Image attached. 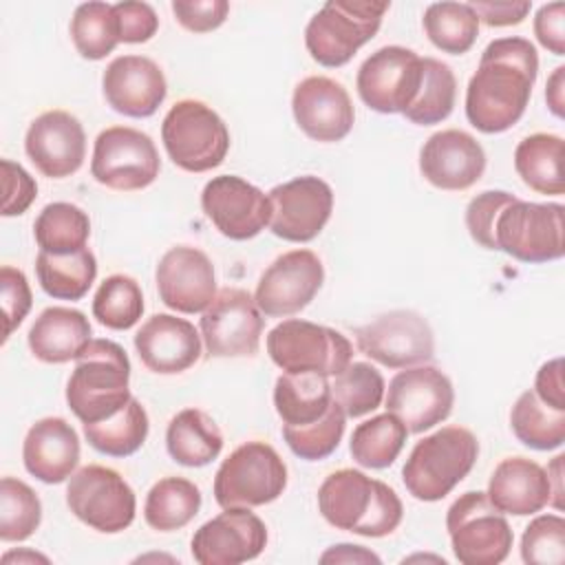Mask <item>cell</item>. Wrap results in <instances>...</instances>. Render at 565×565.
Returning a JSON list of instances; mask_svg holds the SVG:
<instances>
[{"label": "cell", "mask_w": 565, "mask_h": 565, "mask_svg": "<svg viewBox=\"0 0 565 565\" xmlns=\"http://www.w3.org/2000/svg\"><path fill=\"white\" fill-rule=\"evenodd\" d=\"M539 73V55L525 38L492 40L466 88V117L486 135L512 128L525 113Z\"/></svg>", "instance_id": "1"}, {"label": "cell", "mask_w": 565, "mask_h": 565, "mask_svg": "<svg viewBox=\"0 0 565 565\" xmlns=\"http://www.w3.org/2000/svg\"><path fill=\"white\" fill-rule=\"evenodd\" d=\"M318 510L335 530L380 539L397 530L404 516L397 492L360 470L331 472L318 488Z\"/></svg>", "instance_id": "2"}, {"label": "cell", "mask_w": 565, "mask_h": 565, "mask_svg": "<svg viewBox=\"0 0 565 565\" xmlns=\"http://www.w3.org/2000/svg\"><path fill=\"white\" fill-rule=\"evenodd\" d=\"M130 360L106 338L90 340L75 360L66 384V404L82 424L102 422L130 402Z\"/></svg>", "instance_id": "3"}, {"label": "cell", "mask_w": 565, "mask_h": 565, "mask_svg": "<svg viewBox=\"0 0 565 565\" xmlns=\"http://www.w3.org/2000/svg\"><path fill=\"white\" fill-rule=\"evenodd\" d=\"M479 455V441L463 426H444L419 439L404 468L402 481L417 501H439L468 477Z\"/></svg>", "instance_id": "4"}, {"label": "cell", "mask_w": 565, "mask_h": 565, "mask_svg": "<svg viewBox=\"0 0 565 565\" xmlns=\"http://www.w3.org/2000/svg\"><path fill=\"white\" fill-rule=\"evenodd\" d=\"M391 2L382 0H329L309 20L305 46L309 55L327 66H344L360 46L375 38Z\"/></svg>", "instance_id": "5"}, {"label": "cell", "mask_w": 565, "mask_h": 565, "mask_svg": "<svg viewBox=\"0 0 565 565\" xmlns=\"http://www.w3.org/2000/svg\"><path fill=\"white\" fill-rule=\"evenodd\" d=\"M161 141L177 168L207 172L223 163L230 150V130L207 104L181 99L163 117Z\"/></svg>", "instance_id": "6"}, {"label": "cell", "mask_w": 565, "mask_h": 565, "mask_svg": "<svg viewBox=\"0 0 565 565\" xmlns=\"http://www.w3.org/2000/svg\"><path fill=\"white\" fill-rule=\"evenodd\" d=\"M287 486V466L265 441H245L230 452L214 475L221 508H258L276 501Z\"/></svg>", "instance_id": "7"}, {"label": "cell", "mask_w": 565, "mask_h": 565, "mask_svg": "<svg viewBox=\"0 0 565 565\" xmlns=\"http://www.w3.org/2000/svg\"><path fill=\"white\" fill-rule=\"evenodd\" d=\"M267 353L285 373L335 377L353 362V347L340 331L300 318L278 322L267 333Z\"/></svg>", "instance_id": "8"}, {"label": "cell", "mask_w": 565, "mask_h": 565, "mask_svg": "<svg viewBox=\"0 0 565 565\" xmlns=\"http://www.w3.org/2000/svg\"><path fill=\"white\" fill-rule=\"evenodd\" d=\"M452 554L463 565H499L512 550V527L486 492H463L446 512Z\"/></svg>", "instance_id": "9"}, {"label": "cell", "mask_w": 565, "mask_h": 565, "mask_svg": "<svg viewBox=\"0 0 565 565\" xmlns=\"http://www.w3.org/2000/svg\"><path fill=\"white\" fill-rule=\"evenodd\" d=\"M563 212L565 207L561 203H532L516 196L497 218V249L521 263H547L563 258Z\"/></svg>", "instance_id": "10"}, {"label": "cell", "mask_w": 565, "mask_h": 565, "mask_svg": "<svg viewBox=\"0 0 565 565\" xmlns=\"http://www.w3.org/2000/svg\"><path fill=\"white\" fill-rule=\"evenodd\" d=\"M66 505L82 523L104 534L124 532L137 512V499L128 481L117 470L99 463H88L71 475Z\"/></svg>", "instance_id": "11"}, {"label": "cell", "mask_w": 565, "mask_h": 565, "mask_svg": "<svg viewBox=\"0 0 565 565\" xmlns=\"http://www.w3.org/2000/svg\"><path fill=\"white\" fill-rule=\"evenodd\" d=\"M159 170L161 159L150 135L130 126H110L97 135L90 159L97 183L119 192L143 190L154 183Z\"/></svg>", "instance_id": "12"}, {"label": "cell", "mask_w": 565, "mask_h": 565, "mask_svg": "<svg viewBox=\"0 0 565 565\" xmlns=\"http://www.w3.org/2000/svg\"><path fill=\"white\" fill-rule=\"evenodd\" d=\"M358 349L388 369L424 364L435 353V338L428 320L411 309H395L355 329Z\"/></svg>", "instance_id": "13"}, {"label": "cell", "mask_w": 565, "mask_h": 565, "mask_svg": "<svg viewBox=\"0 0 565 565\" xmlns=\"http://www.w3.org/2000/svg\"><path fill=\"white\" fill-rule=\"evenodd\" d=\"M422 84V57L404 46H382L358 68L360 99L377 113H404Z\"/></svg>", "instance_id": "14"}, {"label": "cell", "mask_w": 565, "mask_h": 565, "mask_svg": "<svg viewBox=\"0 0 565 565\" xmlns=\"http://www.w3.org/2000/svg\"><path fill=\"white\" fill-rule=\"evenodd\" d=\"M263 335V318L249 291L221 289L201 316V338L212 358L256 355Z\"/></svg>", "instance_id": "15"}, {"label": "cell", "mask_w": 565, "mask_h": 565, "mask_svg": "<svg viewBox=\"0 0 565 565\" xmlns=\"http://www.w3.org/2000/svg\"><path fill=\"white\" fill-rule=\"evenodd\" d=\"M452 404V382L437 366H406L388 382L386 413H393L408 433H424L441 424Z\"/></svg>", "instance_id": "16"}, {"label": "cell", "mask_w": 565, "mask_h": 565, "mask_svg": "<svg viewBox=\"0 0 565 565\" xmlns=\"http://www.w3.org/2000/svg\"><path fill=\"white\" fill-rule=\"evenodd\" d=\"M269 230L289 243H309L327 225L333 212V190L313 174L296 177L269 190Z\"/></svg>", "instance_id": "17"}, {"label": "cell", "mask_w": 565, "mask_h": 565, "mask_svg": "<svg viewBox=\"0 0 565 565\" xmlns=\"http://www.w3.org/2000/svg\"><path fill=\"white\" fill-rule=\"evenodd\" d=\"M201 207L212 225L232 241L258 236L271 216L269 196L236 174H221L205 183Z\"/></svg>", "instance_id": "18"}, {"label": "cell", "mask_w": 565, "mask_h": 565, "mask_svg": "<svg viewBox=\"0 0 565 565\" xmlns=\"http://www.w3.org/2000/svg\"><path fill=\"white\" fill-rule=\"evenodd\" d=\"M324 280L322 260L311 249L280 254L260 276L254 300L269 318H282L305 309Z\"/></svg>", "instance_id": "19"}, {"label": "cell", "mask_w": 565, "mask_h": 565, "mask_svg": "<svg viewBox=\"0 0 565 565\" xmlns=\"http://www.w3.org/2000/svg\"><path fill=\"white\" fill-rule=\"evenodd\" d=\"M267 545V527L249 508H223L192 536V558L201 565H238L254 561Z\"/></svg>", "instance_id": "20"}, {"label": "cell", "mask_w": 565, "mask_h": 565, "mask_svg": "<svg viewBox=\"0 0 565 565\" xmlns=\"http://www.w3.org/2000/svg\"><path fill=\"white\" fill-rule=\"evenodd\" d=\"M154 280L161 302L179 313H201L216 296L212 260L190 245L170 247L157 265Z\"/></svg>", "instance_id": "21"}, {"label": "cell", "mask_w": 565, "mask_h": 565, "mask_svg": "<svg viewBox=\"0 0 565 565\" xmlns=\"http://www.w3.org/2000/svg\"><path fill=\"white\" fill-rule=\"evenodd\" d=\"M291 110L298 128L309 139L322 143L344 139L355 121L347 88L324 75H309L296 84Z\"/></svg>", "instance_id": "22"}, {"label": "cell", "mask_w": 565, "mask_h": 565, "mask_svg": "<svg viewBox=\"0 0 565 565\" xmlns=\"http://www.w3.org/2000/svg\"><path fill=\"white\" fill-rule=\"evenodd\" d=\"M24 150L44 177L64 179L82 168L86 159V135L75 115L46 110L31 121Z\"/></svg>", "instance_id": "23"}, {"label": "cell", "mask_w": 565, "mask_h": 565, "mask_svg": "<svg viewBox=\"0 0 565 565\" xmlns=\"http://www.w3.org/2000/svg\"><path fill=\"white\" fill-rule=\"evenodd\" d=\"M419 170L430 185L461 192L483 177L486 152L481 143L463 130H439L422 146Z\"/></svg>", "instance_id": "24"}, {"label": "cell", "mask_w": 565, "mask_h": 565, "mask_svg": "<svg viewBox=\"0 0 565 565\" xmlns=\"http://www.w3.org/2000/svg\"><path fill=\"white\" fill-rule=\"evenodd\" d=\"M108 106L126 117H150L163 104L168 84L159 64L143 55L115 57L102 77Z\"/></svg>", "instance_id": "25"}, {"label": "cell", "mask_w": 565, "mask_h": 565, "mask_svg": "<svg viewBox=\"0 0 565 565\" xmlns=\"http://www.w3.org/2000/svg\"><path fill=\"white\" fill-rule=\"evenodd\" d=\"M135 349L148 371L174 375L199 362L201 335L185 318L154 313L135 333Z\"/></svg>", "instance_id": "26"}, {"label": "cell", "mask_w": 565, "mask_h": 565, "mask_svg": "<svg viewBox=\"0 0 565 565\" xmlns=\"http://www.w3.org/2000/svg\"><path fill=\"white\" fill-rule=\"evenodd\" d=\"M22 461L42 483L66 481L79 463V437L62 417L38 419L24 437Z\"/></svg>", "instance_id": "27"}, {"label": "cell", "mask_w": 565, "mask_h": 565, "mask_svg": "<svg viewBox=\"0 0 565 565\" xmlns=\"http://www.w3.org/2000/svg\"><path fill=\"white\" fill-rule=\"evenodd\" d=\"M488 499L503 514L527 516L541 512L552 499V486L547 470L527 457L503 459L490 481Z\"/></svg>", "instance_id": "28"}, {"label": "cell", "mask_w": 565, "mask_h": 565, "mask_svg": "<svg viewBox=\"0 0 565 565\" xmlns=\"http://www.w3.org/2000/svg\"><path fill=\"white\" fill-rule=\"evenodd\" d=\"M88 318L79 309L46 307L29 329L31 353L46 364H64L77 360L93 340Z\"/></svg>", "instance_id": "29"}, {"label": "cell", "mask_w": 565, "mask_h": 565, "mask_svg": "<svg viewBox=\"0 0 565 565\" xmlns=\"http://www.w3.org/2000/svg\"><path fill=\"white\" fill-rule=\"evenodd\" d=\"M166 448L177 463L201 468L221 455L223 433L207 413L183 408L168 424Z\"/></svg>", "instance_id": "30"}, {"label": "cell", "mask_w": 565, "mask_h": 565, "mask_svg": "<svg viewBox=\"0 0 565 565\" xmlns=\"http://www.w3.org/2000/svg\"><path fill=\"white\" fill-rule=\"evenodd\" d=\"M333 404L331 384L318 373H282L274 386V406L285 426H307Z\"/></svg>", "instance_id": "31"}, {"label": "cell", "mask_w": 565, "mask_h": 565, "mask_svg": "<svg viewBox=\"0 0 565 565\" xmlns=\"http://www.w3.org/2000/svg\"><path fill=\"white\" fill-rule=\"evenodd\" d=\"M514 170L530 190L561 196L565 192L563 139L550 132L527 135L514 150Z\"/></svg>", "instance_id": "32"}, {"label": "cell", "mask_w": 565, "mask_h": 565, "mask_svg": "<svg viewBox=\"0 0 565 565\" xmlns=\"http://www.w3.org/2000/svg\"><path fill=\"white\" fill-rule=\"evenodd\" d=\"M35 276L40 287L57 300H79L88 294L97 276L95 254L84 247L73 254L38 252Z\"/></svg>", "instance_id": "33"}, {"label": "cell", "mask_w": 565, "mask_h": 565, "mask_svg": "<svg viewBox=\"0 0 565 565\" xmlns=\"http://www.w3.org/2000/svg\"><path fill=\"white\" fill-rule=\"evenodd\" d=\"M201 508V490L183 477H163L146 494L143 519L157 532L185 527Z\"/></svg>", "instance_id": "34"}, {"label": "cell", "mask_w": 565, "mask_h": 565, "mask_svg": "<svg viewBox=\"0 0 565 565\" xmlns=\"http://www.w3.org/2000/svg\"><path fill=\"white\" fill-rule=\"evenodd\" d=\"M148 428L146 408L139 399L130 397V402L115 415L95 424H84V437L102 455L128 457L143 446Z\"/></svg>", "instance_id": "35"}, {"label": "cell", "mask_w": 565, "mask_h": 565, "mask_svg": "<svg viewBox=\"0 0 565 565\" xmlns=\"http://www.w3.org/2000/svg\"><path fill=\"white\" fill-rule=\"evenodd\" d=\"M510 426L516 439L532 450H554L565 441V411L541 402L534 391H523L516 397Z\"/></svg>", "instance_id": "36"}, {"label": "cell", "mask_w": 565, "mask_h": 565, "mask_svg": "<svg viewBox=\"0 0 565 565\" xmlns=\"http://www.w3.org/2000/svg\"><path fill=\"white\" fill-rule=\"evenodd\" d=\"M33 236L40 252L49 254H73L86 247L90 236L88 214L64 201H55L42 207L33 223Z\"/></svg>", "instance_id": "37"}, {"label": "cell", "mask_w": 565, "mask_h": 565, "mask_svg": "<svg viewBox=\"0 0 565 565\" xmlns=\"http://www.w3.org/2000/svg\"><path fill=\"white\" fill-rule=\"evenodd\" d=\"M406 426L393 415H375L353 428L349 452L355 463L373 470L388 468L406 444Z\"/></svg>", "instance_id": "38"}, {"label": "cell", "mask_w": 565, "mask_h": 565, "mask_svg": "<svg viewBox=\"0 0 565 565\" xmlns=\"http://www.w3.org/2000/svg\"><path fill=\"white\" fill-rule=\"evenodd\" d=\"M457 79L452 68L435 57H422V84L413 104L402 113L411 124L433 126L444 121L455 106Z\"/></svg>", "instance_id": "39"}, {"label": "cell", "mask_w": 565, "mask_h": 565, "mask_svg": "<svg viewBox=\"0 0 565 565\" xmlns=\"http://www.w3.org/2000/svg\"><path fill=\"white\" fill-rule=\"evenodd\" d=\"M422 22L428 40L450 55L470 51L479 35V18L468 2H433Z\"/></svg>", "instance_id": "40"}, {"label": "cell", "mask_w": 565, "mask_h": 565, "mask_svg": "<svg viewBox=\"0 0 565 565\" xmlns=\"http://www.w3.org/2000/svg\"><path fill=\"white\" fill-rule=\"evenodd\" d=\"M71 40L86 60H102L119 44L115 9L108 2H84L71 18Z\"/></svg>", "instance_id": "41"}, {"label": "cell", "mask_w": 565, "mask_h": 565, "mask_svg": "<svg viewBox=\"0 0 565 565\" xmlns=\"http://www.w3.org/2000/svg\"><path fill=\"white\" fill-rule=\"evenodd\" d=\"M143 313V294L135 278L126 274L108 276L95 291L93 316L99 324L126 331L139 322Z\"/></svg>", "instance_id": "42"}, {"label": "cell", "mask_w": 565, "mask_h": 565, "mask_svg": "<svg viewBox=\"0 0 565 565\" xmlns=\"http://www.w3.org/2000/svg\"><path fill=\"white\" fill-rule=\"evenodd\" d=\"M42 521V503L31 486L15 477L0 479V539L26 541Z\"/></svg>", "instance_id": "43"}, {"label": "cell", "mask_w": 565, "mask_h": 565, "mask_svg": "<svg viewBox=\"0 0 565 565\" xmlns=\"http://www.w3.org/2000/svg\"><path fill=\"white\" fill-rule=\"evenodd\" d=\"M384 388L382 373L366 362H351L331 382V395L347 417H362L380 408Z\"/></svg>", "instance_id": "44"}, {"label": "cell", "mask_w": 565, "mask_h": 565, "mask_svg": "<svg viewBox=\"0 0 565 565\" xmlns=\"http://www.w3.org/2000/svg\"><path fill=\"white\" fill-rule=\"evenodd\" d=\"M347 426V415L333 399L324 417H320L313 424L307 426H285L282 424V437L294 455L307 461H320L329 457L342 441Z\"/></svg>", "instance_id": "45"}, {"label": "cell", "mask_w": 565, "mask_h": 565, "mask_svg": "<svg viewBox=\"0 0 565 565\" xmlns=\"http://www.w3.org/2000/svg\"><path fill=\"white\" fill-rule=\"evenodd\" d=\"M521 558L527 565H563L565 561V519L541 514L521 536Z\"/></svg>", "instance_id": "46"}, {"label": "cell", "mask_w": 565, "mask_h": 565, "mask_svg": "<svg viewBox=\"0 0 565 565\" xmlns=\"http://www.w3.org/2000/svg\"><path fill=\"white\" fill-rule=\"evenodd\" d=\"M516 196L505 190H486L477 194L466 207V227L472 241L486 249H497L494 243V225L505 205H510Z\"/></svg>", "instance_id": "47"}, {"label": "cell", "mask_w": 565, "mask_h": 565, "mask_svg": "<svg viewBox=\"0 0 565 565\" xmlns=\"http://www.w3.org/2000/svg\"><path fill=\"white\" fill-rule=\"evenodd\" d=\"M0 287H2V311H4V338H2L4 342L26 318L33 305V296H31L26 276L11 265H2Z\"/></svg>", "instance_id": "48"}, {"label": "cell", "mask_w": 565, "mask_h": 565, "mask_svg": "<svg viewBox=\"0 0 565 565\" xmlns=\"http://www.w3.org/2000/svg\"><path fill=\"white\" fill-rule=\"evenodd\" d=\"M113 9L117 18V29H119V42H126V44L148 42L159 29V18L148 2L128 0V2L113 4Z\"/></svg>", "instance_id": "49"}, {"label": "cell", "mask_w": 565, "mask_h": 565, "mask_svg": "<svg viewBox=\"0 0 565 565\" xmlns=\"http://www.w3.org/2000/svg\"><path fill=\"white\" fill-rule=\"evenodd\" d=\"M172 13L179 24L192 33H207L218 29L227 13L230 2L225 0H174Z\"/></svg>", "instance_id": "50"}, {"label": "cell", "mask_w": 565, "mask_h": 565, "mask_svg": "<svg viewBox=\"0 0 565 565\" xmlns=\"http://www.w3.org/2000/svg\"><path fill=\"white\" fill-rule=\"evenodd\" d=\"M2 185H4L2 216H18L26 212V207L33 203L38 194V185L33 177L11 159H2Z\"/></svg>", "instance_id": "51"}, {"label": "cell", "mask_w": 565, "mask_h": 565, "mask_svg": "<svg viewBox=\"0 0 565 565\" xmlns=\"http://www.w3.org/2000/svg\"><path fill=\"white\" fill-rule=\"evenodd\" d=\"M534 35L554 55H565V4H543L534 15Z\"/></svg>", "instance_id": "52"}, {"label": "cell", "mask_w": 565, "mask_h": 565, "mask_svg": "<svg viewBox=\"0 0 565 565\" xmlns=\"http://www.w3.org/2000/svg\"><path fill=\"white\" fill-rule=\"evenodd\" d=\"M472 7V11L477 13L479 22L488 24V26H512V24H521L532 4L527 0L523 2H483V0H475L468 2Z\"/></svg>", "instance_id": "53"}, {"label": "cell", "mask_w": 565, "mask_h": 565, "mask_svg": "<svg viewBox=\"0 0 565 565\" xmlns=\"http://www.w3.org/2000/svg\"><path fill=\"white\" fill-rule=\"evenodd\" d=\"M534 393L541 402L565 411V384H563V360L554 358L536 371Z\"/></svg>", "instance_id": "54"}, {"label": "cell", "mask_w": 565, "mask_h": 565, "mask_svg": "<svg viewBox=\"0 0 565 565\" xmlns=\"http://www.w3.org/2000/svg\"><path fill=\"white\" fill-rule=\"evenodd\" d=\"M320 563H380V556L362 545L340 543L320 556Z\"/></svg>", "instance_id": "55"}, {"label": "cell", "mask_w": 565, "mask_h": 565, "mask_svg": "<svg viewBox=\"0 0 565 565\" xmlns=\"http://www.w3.org/2000/svg\"><path fill=\"white\" fill-rule=\"evenodd\" d=\"M545 102L558 119L565 117V66H556L545 86Z\"/></svg>", "instance_id": "56"}, {"label": "cell", "mask_w": 565, "mask_h": 565, "mask_svg": "<svg viewBox=\"0 0 565 565\" xmlns=\"http://www.w3.org/2000/svg\"><path fill=\"white\" fill-rule=\"evenodd\" d=\"M563 455H556L552 459V466L547 468V477H550V486H552V499L550 503L556 508V510H563V503H561V497H563Z\"/></svg>", "instance_id": "57"}, {"label": "cell", "mask_w": 565, "mask_h": 565, "mask_svg": "<svg viewBox=\"0 0 565 565\" xmlns=\"http://www.w3.org/2000/svg\"><path fill=\"white\" fill-rule=\"evenodd\" d=\"M2 561H4V563H11V561H18V563H24V561L49 563L46 556H42V554H38V552H26V550H22V552H7V554L2 556Z\"/></svg>", "instance_id": "58"}]
</instances>
